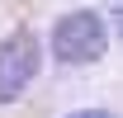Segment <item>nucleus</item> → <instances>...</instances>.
Segmentation results:
<instances>
[{
	"label": "nucleus",
	"instance_id": "f257e3e1",
	"mask_svg": "<svg viewBox=\"0 0 123 118\" xmlns=\"http://www.w3.org/2000/svg\"><path fill=\"white\" fill-rule=\"evenodd\" d=\"M104 47H109V29H104V19L95 14V10H71V14H62L57 29H52V52H57V61H66V66L99 61Z\"/></svg>",
	"mask_w": 123,
	"mask_h": 118
},
{
	"label": "nucleus",
	"instance_id": "f03ea898",
	"mask_svg": "<svg viewBox=\"0 0 123 118\" xmlns=\"http://www.w3.org/2000/svg\"><path fill=\"white\" fill-rule=\"evenodd\" d=\"M33 76H38V38L19 29L0 43V104L19 99Z\"/></svg>",
	"mask_w": 123,
	"mask_h": 118
},
{
	"label": "nucleus",
	"instance_id": "7ed1b4c3",
	"mask_svg": "<svg viewBox=\"0 0 123 118\" xmlns=\"http://www.w3.org/2000/svg\"><path fill=\"white\" fill-rule=\"evenodd\" d=\"M66 118H114V113H104V109H80V113H66Z\"/></svg>",
	"mask_w": 123,
	"mask_h": 118
},
{
	"label": "nucleus",
	"instance_id": "20e7f679",
	"mask_svg": "<svg viewBox=\"0 0 123 118\" xmlns=\"http://www.w3.org/2000/svg\"><path fill=\"white\" fill-rule=\"evenodd\" d=\"M118 5H123V0H118Z\"/></svg>",
	"mask_w": 123,
	"mask_h": 118
}]
</instances>
